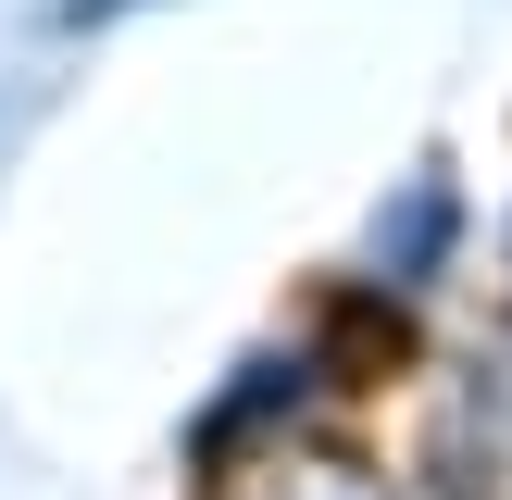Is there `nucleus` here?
<instances>
[{
  "label": "nucleus",
  "mask_w": 512,
  "mask_h": 500,
  "mask_svg": "<svg viewBox=\"0 0 512 500\" xmlns=\"http://www.w3.org/2000/svg\"><path fill=\"white\" fill-rule=\"evenodd\" d=\"M438 438H450L438 450V463H450V500H512V350L463 375V400H450Z\"/></svg>",
  "instance_id": "1"
},
{
  "label": "nucleus",
  "mask_w": 512,
  "mask_h": 500,
  "mask_svg": "<svg viewBox=\"0 0 512 500\" xmlns=\"http://www.w3.org/2000/svg\"><path fill=\"white\" fill-rule=\"evenodd\" d=\"M238 500H388L363 463H338V450H275V463L238 475Z\"/></svg>",
  "instance_id": "3"
},
{
  "label": "nucleus",
  "mask_w": 512,
  "mask_h": 500,
  "mask_svg": "<svg viewBox=\"0 0 512 500\" xmlns=\"http://www.w3.org/2000/svg\"><path fill=\"white\" fill-rule=\"evenodd\" d=\"M438 263H450V175H413L375 213V275H438Z\"/></svg>",
  "instance_id": "2"
}]
</instances>
